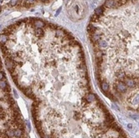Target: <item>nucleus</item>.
Returning a JSON list of instances; mask_svg holds the SVG:
<instances>
[{
  "instance_id": "f03ea898",
  "label": "nucleus",
  "mask_w": 139,
  "mask_h": 138,
  "mask_svg": "<svg viewBox=\"0 0 139 138\" xmlns=\"http://www.w3.org/2000/svg\"><path fill=\"white\" fill-rule=\"evenodd\" d=\"M104 11H105V7L102 5V7H99V8H97V9H95L94 14L97 15V16H102V14H103Z\"/></svg>"
},
{
  "instance_id": "20e7f679",
  "label": "nucleus",
  "mask_w": 139,
  "mask_h": 138,
  "mask_svg": "<svg viewBox=\"0 0 139 138\" xmlns=\"http://www.w3.org/2000/svg\"><path fill=\"white\" fill-rule=\"evenodd\" d=\"M128 126L129 128H132V127H133V126H132V124H128V126Z\"/></svg>"
},
{
  "instance_id": "7ed1b4c3",
  "label": "nucleus",
  "mask_w": 139,
  "mask_h": 138,
  "mask_svg": "<svg viewBox=\"0 0 139 138\" xmlns=\"http://www.w3.org/2000/svg\"><path fill=\"white\" fill-rule=\"evenodd\" d=\"M113 5H114V0H106L103 4L106 8H113Z\"/></svg>"
},
{
  "instance_id": "f257e3e1",
  "label": "nucleus",
  "mask_w": 139,
  "mask_h": 138,
  "mask_svg": "<svg viewBox=\"0 0 139 138\" xmlns=\"http://www.w3.org/2000/svg\"><path fill=\"white\" fill-rule=\"evenodd\" d=\"M113 87L115 88V91L119 93H125L127 91V87L123 82H117L113 84Z\"/></svg>"
}]
</instances>
